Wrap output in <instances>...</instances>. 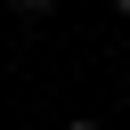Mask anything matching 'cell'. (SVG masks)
Listing matches in <instances>:
<instances>
[{
	"instance_id": "1",
	"label": "cell",
	"mask_w": 130,
	"mask_h": 130,
	"mask_svg": "<svg viewBox=\"0 0 130 130\" xmlns=\"http://www.w3.org/2000/svg\"><path fill=\"white\" fill-rule=\"evenodd\" d=\"M8 8H16V16H49L57 0H8Z\"/></svg>"
},
{
	"instance_id": "2",
	"label": "cell",
	"mask_w": 130,
	"mask_h": 130,
	"mask_svg": "<svg viewBox=\"0 0 130 130\" xmlns=\"http://www.w3.org/2000/svg\"><path fill=\"white\" fill-rule=\"evenodd\" d=\"M114 16H130V0H114Z\"/></svg>"
},
{
	"instance_id": "3",
	"label": "cell",
	"mask_w": 130,
	"mask_h": 130,
	"mask_svg": "<svg viewBox=\"0 0 130 130\" xmlns=\"http://www.w3.org/2000/svg\"><path fill=\"white\" fill-rule=\"evenodd\" d=\"M65 130H98V122H65Z\"/></svg>"
}]
</instances>
